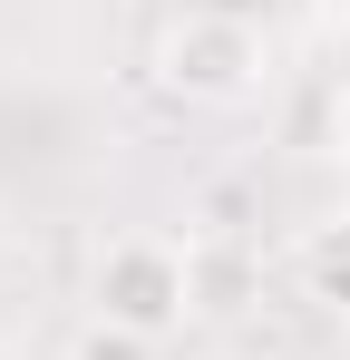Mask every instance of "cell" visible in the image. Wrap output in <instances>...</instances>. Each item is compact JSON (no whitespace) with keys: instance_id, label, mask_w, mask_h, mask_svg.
Wrapping results in <instances>:
<instances>
[{"instance_id":"1","label":"cell","mask_w":350,"mask_h":360,"mask_svg":"<svg viewBox=\"0 0 350 360\" xmlns=\"http://www.w3.org/2000/svg\"><path fill=\"white\" fill-rule=\"evenodd\" d=\"M156 88H166L175 108H243L263 78H273V39H263V20L253 10H233V0H185L166 30H156Z\"/></svg>"},{"instance_id":"4","label":"cell","mask_w":350,"mask_h":360,"mask_svg":"<svg viewBox=\"0 0 350 360\" xmlns=\"http://www.w3.org/2000/svg\"><path fill=\"white\" fill-rule=\"evenodd\" d=\"M185 243H195V321H233L243 292H253L243 243H233V234H185Z\"/></svg>"},{"instance_id":"9","label":"cell","mask_w":350,"mask_h":360,"mask_svg":"<svg viewBox=\"0 0 350 360\" xmlns=\"http://www.w3.org/2000/svg\"><path fill=\"white\" fill-rule=\"evenodd\" d=\"M341 214H350V195H341Z\"/></svg>"},{"instance_id":"8","label":"cell","mask_w":350,"mask_h":360,"mask_svg":"<svg viewBox=\"0 0 350 360\" xmlns=\"http://www.w3.org/2000/svg\"><path fill=\"white\" fill-rule=\"evenodd\" d=\"M341 360H350V321H341Z\"/></svg>"},{"instance_id":"3","label":"cell","mask_w":350,"mask_h":360,"mask_svg":"<svg viewBox=\"0 0 350 360\" xmlns=\"http://www.w3.org/2000/svg\"><path fill=\"white\" fill-rule=\"evenodd\" d=\"M292 292L331 321H350V214H321L292 234Z\"/></svg>"},{"instance_id":"5","label":"cell","mask_w":350,"mask_h":360,"mask_svg":"<svg viewBox=\"0 0 350 360\" xmlns=\"http://www.w3.org/2000/svg\"><path fill=\"white\" fill-rule=\"evenodd\" d=\"M166 341H146V331H117V321H78V341L68 360H156Z\"/></svg>"},{"instance_id":"2","label":"cell","mask_w":350,"mask_h":360,"mask_svg":"<svg viewBox=\"0 0 350 360\" xmlns=\"http://www.w3.org/2000/svg\"><path fill=\"white\" fill-rule=\"evenodd\" d=\"M88 321H117V331H146V341H175L195 321V243L175 234H108L98 263H88Z\"/></svg>"},{"instance_id":"7","label":"cell","mask_w":350,"mask_h":360,"mask_svg":"<svg viewBox=\"0 0 350 360\" xmlns=\"http://www.w3.org/2000/svg\"><path fill=\"white\" fill-rule=\"evenodd\" d=\"M0 360H20V351H10V331H0Z\"/></svg>"},{"instance_id":"6","label":"cell","mask_w":350,"mask_h":360,"mask_svg":"<svg viewBox=\"0 0 350 360\" xmlns=\"http://www.w3.org/2000/svg\"><path fill=\"white\" fill-rule=\"evenodd\" d=\"M321 146L341 156V176H350V78L331 88V108H321Z\"/></svg>"}]
</instances>
